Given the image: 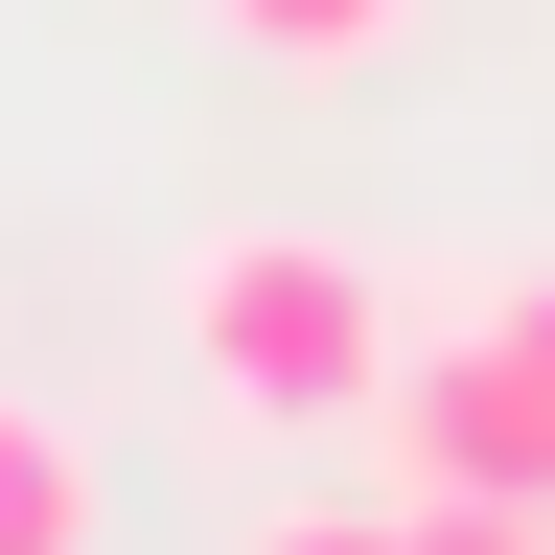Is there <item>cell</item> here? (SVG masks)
Masks as SVG:
<instances>
[{"label": "cell", "mask_w": 555, "mask_h": 555, "mask_svg": "<svg viewBox=\"0 0 555 555\" xmlns=\"http://www.w3.org/2000/svg\"><path fill=\"white\" fill-rule=\"evenodd\" d=\"M163 324H185V371L255 416V440H324V416H371L393 393V278L347 255V232H208L185 278H163Z\"/></svg>", "instance_id": "6da1fadb"}, {"label": "cell", "mask_w": 555, "mask_h": 555, "mask_svg": "<svg viewBox=\"0 0 555 555\" xmlns=\"http://www.w3.org/2000/svg\"><path fill=\"white\" fill-rule=\"evenodd\" d=\"M371 440H393V509H555V440H532V393H509L486 324H416L393 347Z\"/></svg>", "instance_id": "7a4b0ae2"}, {"label": "cell", "mask_w": 555, "mask_h": 555, "mask_svg": "<svg viewBox=\"0 0 555 555\" xmlns=\"http://www.w3.org/2000/svg\"><path fill=\"white\" fill-rule=\"evenodd\" d=\"M0 555H93V440L47 393H0Z\"/></svg>", "instance_id": "3957f363"}, {"label": "cell", "mask_w": 555, "mask_h": 555, "mask_svg": "<svg viewBox=\"0 0 555 555\" xmlns=\"http://www.w3.org/2000/svg\"><path fill=\"white\" fill-rule=\"evenodd\" d=\"M208 24H232L255 69H301V93H347V69H393V47H416V0H208Z\"/></svg>", "instance_id": "277c9868"}, {"label": "cell", "mask_w": 555, "mask_h": 555, "mask_svg": "<svg viewBox=\"0 0 555 555\" xmlns=\"http://www.w3.org/2000/svg\"><path fill=\"white\" fill-rule=\"evenodd\" d=\"M486 347H509V393H532V440H555V278H509V301H463Z\"/></svg>", "instance_id": "5b68a950"}, {"label": "cell", "mask_w": 555, "mask_h": 555, "mask_svg": "<svg viewBox=\"0 0 555 555\" xmlns=\"http://www.w3.org/2000/svg\"><path fill=\"white\" fill-rule=\"evenodd\" d=\"M232 555H416V532H393V486H371V509H255Z\"/></svg>", "instance_id": "8992f818"}, {"label": "cell", "mask_w": 555, "mask_h": 555, "mask_svg": "<svg viewBox=\"0 0 555 555\" xmlns=\"http://www.w3.org/2000/svg\"><path fill=\"white\" fill-rule=\"evenodd\" d=\"M416 555H555V509H393Z\"/></svg>", "instance_id": "52a82bcc"}]
</instances>
